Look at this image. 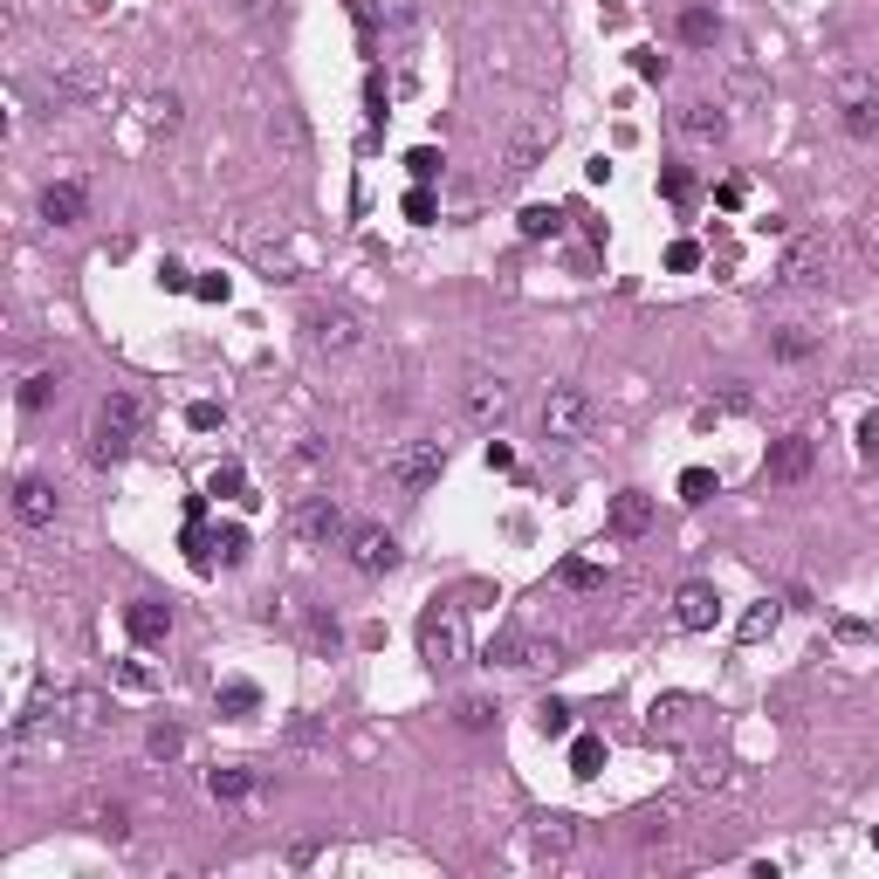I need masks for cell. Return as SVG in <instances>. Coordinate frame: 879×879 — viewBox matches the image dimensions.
Returning a JSON list of instances; mask_svg holds the SVG:
<instances>
[{"instance_id": "74e56055", "label": "cell", "mask_w": 879, "mask_h": 879, "mask_svg": "<svg viewBox=\"0 0 879 879\" xmlns=\"http://www.w3.org/2000/svg\"><path fill=\"white\" fill-rule=\"evenodd\" d=\"M681 35H687V42H715V35H721L715 8H687V14H681Z\"/></svg>"}, {"instance_id": "60d3db41", "label": "cell", "mask_w": 879, "mask_h": 879, "mask_svg": "<svg viewBox=\"0 0 879 879\" xmlns=\"http://www.w3.org/2000/svg\"><path fill=\"white\" fill-rule=\"evenodd\" d=\"M660 193H666V199H694V172H687V165H666V172H660Z\"/></svg>"}, {"instance_id": "d6a6232c", "label": "cell", "mask_w": 879, "mask_h": 879, "mask_svg": "<svg viewBox=\"0 0 879 879\" xmlns=\"http://www.w3.org/2000/svg\"><path fill=\"white\" fill-rule=\"evenodd\" d=\"M254 784H262L254 769H214V777H206V790H214V797H248Z\"/></svg>"}, {"instance_id": "7dc6e473", "label": "cell", "mask_w": 879, "mask_h": 879, "mask_svg": "<svg viewBox=\"0 0 879 879\" xmlns=\"http://www.w3.org/2000/svg\"><path fill=\"white\" fill-rule=\"evenodd\" d=\"M365 103H372V124H385V103H392V96H385V76L372 69V83H365Z\"/></svg>"}, {"instance_id": "f546056e", "label": "cell", "mask_w": 879, "mask_h": 879, "mask_svg": "<svg viewBox=\"0 0 879 879\" xmlns=\"http://www.w3.org/2000/svg\"><path fill=\"white\" fill-rule=\"evenodd\" d=\"M557 227H563L557 206H523V241H550Z\"/></svg>"}, {"instance_id": "d590c367", "label": "cell", "mask_w": 879, "mask_h": 879, "mask_svg": "<svg viewBox=\"0 0 879 879\" xmlns=\"http://www.w3.org/2000/svg\"><path fill=\"white\" fill-rule=\"evenodd\" d=\"M536 729L550 742H563V735H571V708H563V701H536Z\"/></svg>"}, {"instance_id": "484cf974", "label": "cell", "mask_w": 879, "mask_h": 879, "mask_svg": "<svg viewBox=\"0 0 879 879\" xmlns=\"http://www.w3.org/2000/svg\"><path fill=\"white\" fill-rule=\"evenodd\" d=\"M214 701H220V715L248 721L254 708H262V687H254V681H220V694H214Z\"/></svg>"}, {"instance_id": "52a82bcc", "label": "cell", "mask_w": 879, "mask_h": 879, "mask_svg": "<svg viewBox=\"0 0 879 879\" xmlns=\"http://www.w3.org/2000/svg\"><path fill=\"white\" fill-rule=\"evenodd\" d=\"M351 563H357L365 578L399 571V536H392V529H378V523H357V529H351Z\"/></svg>"}, {"instance_id": "603a6c76", "label": "cell", "mask_w": 879, "mask_h": 879, "mask_svg": "<svg viewBox=\"0 0 879 879\" xmlns=\"http://www.w3.org/2000/svg\"><path fill=\"white\" fill-rule=\"evenodd\" d=\"M179 124H186V103H179L172 90H159V96H145V132H159V138H172Z\"/></svg>"}, {"instance_id": "f1b7e54d", "label": "cell", "mask_w": 879, "mask_h": 879, "mask_svg": "<svg viewBox=\"0 0 879 879\" xmlns=\"http://www.w3.org/2000/svg\"><path fill=\"white\" fill-rule=\"evenodd\" d=\"M769 351H777V357H790V365H797V357H811V351H818V330L790 323V330H777V338H769Z\"/></svg>"}, {"instance_id": "3957f363", "label": "cell", "mask_w": 879, "mask_h": 879, "mask_svg": "<svg viewBox=\"0 0 879 879\" xmlns=\"http://www.w3.org/2000/svg\"><path fill=\"white\" fill-rule=\"evenodd\" d=\"M591 392L584 385H550V399H543V440H557V447H578L591 433Z\"/></svg>"}, {"instance_id": "7402d4cb", "label": "cell", "mask_w": 879, "mask_h": 879, "mask_svg": "<svg viewBox=\"0 0 879 879\" xmlns=\"http://www.w3.org/2000/svg\"><path fill=\"white\" fill-rule=\"evenodd\" d=\"M536 845L543 852H571L578 845V818L571 811H536Z\"/></svg>"}, {"instance_id": "44dd1931", "label": "cell", "mask_w": 879, "mask_h": 879, "mask_svg": "<svg viewBox=\"0 0 879 879\" xmlns=\"http://www.w3.org/2000/svg\"><path fill=\"white\" fill-rule=\"evenodd\" d=\"M681 132L701 138V145L729 138V103H687V111H681Z\"/></svg>"}, {"instance_id": "2e32d148", "label": "cell", "mask_w": 879, "mask_h": 879, "mask_svg": "<svg viewBox=\"0 0 879 879\" xmlns=\"http://www.w3.org/2000/svg\"><path fill=\"white\" fill-rule=\"evenodd\" d=\"M818 269H824V241H818V235H804V241H790V254H784L777 282H784V289H811V282H818Z\"/></svg>"}, {"instance_id": "c3c4849f", "label": "cell", "mask_w": 879, "mask_h": 879, "mask_svg": "<svg viewBox=\"0 0 879 879\" xmlns=\"http://www.w3.org/2000/svg\"><path fill=\"white\" fill-rule=\"evenodd\" d=\"M859 454L879 460V412H866V420H859Z\"/></svg>"}, {"instance_id": "8fae6325", "label": "cell", "mask_w": 879, "mask_h": 879, "mask_svg": "<svg viewBox=\"0 0 879 879\" xmlns=\"http://www.w3.org/2000/svg\"><path fill=\"white\" fill-rule=\"evenodd\" d=\"M14 523L21 529H48V523H56V488H48L42 475H21L14 481Z\"/></svg>"}, {"instance_id": "7bdbcfd3", "label": "cell", "mask_w": 879, "mask_h": 879, "mask_svg": "<svg viewBox=\"0 0 879 879\" xmlns=\"http://www.w3.org/2000/svg\"><path fill=\"white\" fill-rule=\"evenodd\" d=\"M193 296H199V302H227V296H235V282H227V275H199Z\"/></svg>"}, {"instance_id": "30bf717a", "label": "cell", "mask_w": 879, "mask_h": 879, "mask_svg": "<svg viewBox=\"0 0 879 879\" xmlns=\"http://www.w3.org/2000/svg\"><path fill=\"white\" fill-rule=\"evenodd\" d=\"M62 715H69V729H76V735H103V729H117L111 694H96V687H69V694H62Z\"/></svg>"}, {"instance_id": "b9f144b4", "label": "cell", "mask_w": 879, "mask_h": 879, "mask_svg": "<svg viewBox=\"0 0 879 879\" xmlns=\"http://www.w3.org/2000/svg\"><path fill=\"white\" fill-rule=\"evenodd\" d=\"M708 495H715V475L708 468H687L681 475V502H708Z\"/></svg>"}, {"instance_id": "e0dca14e", "label": "cell", "mask_w": 879, "mask_h": 879, "mask_svg": "<svg viewBox=\"0 0 879 879\" xmlns=\"http://www.w3.org/2000/svg\"><path fill=\"white\" fill-rule=\"evenodd\" d=\"M124 626H132L138 646H159L172 632V605L165 598H132V605H124Z\"/></svg>"}, {"instance_id": "d4e9b609", "label": "cell", "mask_w": 879, "mask_h": 879, "mask_svg": "<svg viewBox=\"0 0 879 879\" xmlns=\"http://www.w3.org/2000/svg\"><path fill=\"white\" fill-rule=\"evenodd\" d=\"M488 666H529V632L523 626H502L488 639Z\"/></svg>"}, {"instance_id": "83f0119b", "label": "cell", "mask_w": 879, "mask_h": 879, "mask_svg": "<svg viewBox=\"0 0 879 879\" xmlns=\"http://www.w3.org/2000/svg\"><path fill=\"white\" fill-rule=\"evenodd\" d=\"M598 769H605V742L598 735H571V777H598Z\"/></svg>"}, {"instance_id": "ab89813d", "label": "cell", "mask_w": 879, "mask_h": 879, "mask_svg": "<svg viewBox=\"0 0 879 879\" xmlns=\"http://www.w3.org/2000/svg\"><path fill=\"white\" fill-rule=\"evenodd\" d=\"M433 214H440L433 193H426V186H412V193H406V220H412V227H433Z\"/></svg>"}, {"instance_id": "f5cc1de1", "label": "cell", "mask_w": 879, "mask_h": 879, "mask_svg": "<svg viewBox=\"0 0 879 879\" xmlns=\"http://www.w3.org/2000/svg\"><path fill=\"white\" fill-rule=\"evenodd\" d=\"M159 282H165V289H193V275L179 269V262H159Z\"/></svg>"}, {"instance_id": "f907efd6", "label": "cell", "mask_w": 879, "mask_h": 879, "mask_svg": "<svg viewBox=\"0 0 879 879\" xmlns=\"http://www.w3.org/2000/svg\"><path fill=\"white\" fill-rule=\"evenodd\" d=\"M117 681H124V687H151L159 674H151V666H138V660H132V666H117Z\"/></svg>"}, {"instance_id": "6da1fadb", "label": "cell", "mask_w": 879, "mask_h": 879, "mask_svg": "<svg viewBox=\"0 0 879 879\" xmlns=\"http://www.w3.org/2000/svg\"><path fill=\"white\" fill-rule=\"evenodd\" d=\"M138 426H145V406L132 392H111L96 406V426H90V460L96 468H117V460L138 447Z\"/></svg>"}, {"instance_id": "4316f807", "label": "cell", "mask_w": 879, "mask_h": 879, "mask_svg": "<svg viewBox=\"0 0 879 879\" xmlns=\"http://www.w3.org/2000/svg\"><path fill=\"white\" fill-rule=\"evenodd\" d=\"M206 557H220L227 571H235V563H248V529H241V523H220L214 543H206Z\"/></svg>"}, {"instance_id": "ffe728a7", "label": "cell", "mask_w": 879, "mask_h": 879, "mask_svg": "<svg viewBox=\"0 0 879 879\" xmlns=\"http://www.w3.org/2000/svg\"><path fill=\"white\" fill-rule=\"evenodd\" d=\"M76 824H90V832H103V838H132V811L117 804H103V797H90V804H76Z\"/></svg>"}, {"instance_id": "816d5d0a", "label": "cell", "mask_w": 879, "mask_h": 879, "mask_svg": "<svg viewBox=\"0 0 879 879\" xmlns=\"http://www.w3.org/2000/svg\"><path fill=\"white\" fill-rule=\"evenodd\" d=\"M317 852H323L317 838H296V845H289V866H317Z\"/></svg>"}, {"instance_id": "9f6ffc18", "label": "cell", "mask_w": 879, "mask_h": 879, "mask_svg": "<svg viewBox=\"0 0 879 879\" xmlns=\"http://www.w3.org/2000/svg\"><path fill=\"white\" fill-rule=\"evenodd\" d=\"M872 372H879V357H872Z\"/></svg>"}, {"instance_id": "bcb514c9", "label": "cell", "mask_w": 879, "mask_h": 879, "mask_svg": "<svg viewBox=\"0 0 879 879\" xmlns=\"http://www.w3.org/2000/svg\"><path fill=\"white\" fill-rule=\"evenodd\" d=\"M186 420H193V433H214V426H220V420H227V412H220V406H214V399H199V406H193V412H186Z\"/></svg>"}, {"instance_id": "5b68a950", "label": "cell", "mask_w": 879, "mask_h": 879, "mask_svg": "<svg viewBox=\"0 0 879 879\" xmlns=\"http://www.w3.org/2000/svg\"><path fill=\"white\" fill-rule=\"evenodd\" d=\"M440 468H447V447H440V440H406V447L385 454V475H392V481L406 488V495L433 488V481H440Z\"/></svg>"}, {"instance_id": "4dcf8cb0", "label": "cell", "mask_w": 879, "mask_h": 879, "mask_svg": "<svg viewBox=\"0 0 879 879\" xmlns=\"http://www.w3.org/2000/svg\"><path fill=\"white\" fill-rule=\"evenodd\" d=\"M206 495H227V502H254V495H248V475H241V468H214V475H206Z\"/></svg>"}, {"instance_id": "ac0fdd59", "label": "cell", "mask_w": 879, "mask_h": 879, "mask_svg": "<svg viewBox=\"0 0 879 879\" xmlns=\"http://www.w3.org/2000/svg\"><path fill=\"white\" fill-rule=\"evenodd\" d=\"M83 214H90V193L76 186V179H56V186L42 193V220H48V227H76Z\"/></svg>"}, {"instance_id": "db71d44e", "label": "cell", "mask_w": 879, "mask_h": 879, "mask_svg": "<svg viewBox=\"0 0 879 879\" xmlns=\"http://www.w3.org/2000/svg\"><path fill=\"white\" fill-rule=\"evenodd\" d=\"M481 454H488V468H515V454H509V440H488V447H481Z\"/></svg>"}, {"instance_id": "836d02e7", "label": "cell", "mask_w": 879, "mask_h": 879, "mask_svg": "<svg viewBox=\"0 0 879 879\" xmlns=\"http://www.w3.org/2000/svg\"><path fill=\"white\" fill-rule=\"evenodd\" d=\"M454 721H460V729H488V721H495V701H481V694H460V701H454Z\"/></svg>"}, {"instance_id": "f6af8a7d", "label": "cell", "mask_w": 879, "mask_h": 879, "mask_svg": "<svg viewBox=\"0 0 879 879\" xmlns=\"http://www.w3.org/2000/svg\"><path fill=\"white\" fill-rule=\"evenodd\" d=\"M666 269H674V275L701 269V248H694V241H674V248H666Z\"/></svg>"}, {"instance_id": "6f0895ef", "label": "cell", "mask_w": 879, "mask_h": 879, "mask_svg": "<svg viewBox=\"0 0 879 879\" xmlns=\"http://www.w3.org/2000/svg\"><path fill=\"white\" fill-rule=\"evenodd\" d=\"M872 845H879V832H872Z\"/></svg>"}, {"instance_id": "681fc988", "label": "cell", "mask_w": 879, "mask_h": 879, "mask_svg": "<svg viewBox=\"0 0 879 879\" xmlns=\"http://www.w3.org/2000/svg\"><path fill=\"white\" fill-rule=\"evenodd\" d=\"M742 199H749V186H742V179H721V186H715V206H729V214H735Z\"/></svg>"}, {"instance_id": "1f68e13d", "label": "cell", "mask_w": 879, "mask_h": 879, "mask_svg": "<svg viewBox=\"0 0 879 879\" xmlns=\"http://www.w3.org/2000/svg\"><path fill=\"white\" fill-rule=\"evenodd\" d=\"M56 392H62V372H35L28 385H21V406H28V412H42Z\"/></svg>"}, {"instance_id": "f35d334b", "label": "cell", "mask_w": 879, "mask_h": 879, "mask_svg": "<svg viewBox=\"0 0 879 879\" xmlns=\"http://www.w3.org/2000/svg\"><path fill=\"white\" fill-rule=\"evenodd\" d=\"M563 584H578V591H598V584H605V571H598V563H584V557H571V563H563Z\"/></svg>"}, {"instance_id": "9a60e30c", "label": "cell", "mask_w": 879, "mask_h": 879, "mask_svg": "<svg viewBox=\"0 0 879 879\" xmlns=\"http://www.w3.org/2000/svg\"><path fill=\"white\" fill-rule=\"evenodd\" d=\"M674 618L687 632H708L715 618H721V598H715V584H681L674 591Z\"/></svg>"}, {"instance_id": "7a4b0ae2", "label": "cell", "mask_w": 879, "mask_h": 879, "mask_svg": "<svg viewBox=\"0 0 879 879\" xmlns=\"http://www.w3.org/2000/svg\"><path fill=\"white\" fill-rule=\"evenodd\" d=\"M420 660L433 674H454V666L468 660V618H460V605H426L420 612Z\"/></svg>"}, {"instance_id": "8992f818", "label": "cell", "mask_w": 879, "mask_h": 879, "mask_svg": "<svg viewBox=\"0 0 879 879\" xmlns=\"http://www.w3.org/2000/svg\"><path fill=\"white\" fill-rule=\"evenodd\" d=\"M289 529H296L302 550H330V543L344 536V509L330 502V495H302V502H296V515H289Z\"/></svg>"}, {"instance_id": "ee69618b", "label": "cell", "mask_w": 879, "mask_h": 879, "mask_svg": "<svg viewBox=\"0 0 879 879\" xmlns=\"http://www.w3.org/2000/svg\"><path fill=\"white\" fill-rule=\"evenodd\" d=\"M632 69L646 76V83H666V69H674V62H666V56H653V48H639V56H632Z\"/></svg>"}, {"instance_id": "9c48e42d", "label": "cell", "mask_w": 879, "mask_h": 879, "mask_svg": "<svg viewBox=\"0 0 879 879\" xmlns=\"http://www.w3.org/2000/svg\"><path fill=\"white\" fill-rule=\"evenodd\" d=\"M460 406H468V420L495 426L502 412L515 406V392H509V378H495V372H468V385H460Z\"/></svg>"}, {"instance_id": "5bb4252c", "label": "cell", "mask_w": 879, "mask_h": 879, "mask_svg": "<svg viewBox=\"0 0 879 879\" xmlns=\"http://www.w3.org/2000/svg\"><path fill=\"white\" fill-rule=\"evenodd\" d=\"M557 145V124L550 117H529L523 132H515V145H509V179H523V172H536V159Z\"/></svg>"}, {"instance_id": "277c9868", "label": "cell", "mask_w": 879, "mask_h": 879, "mask_svg": "<svg viewBox=\"0 0 879 879\" xmlns=\"http://www.w3.org/2000/svg\"><path fill=\"white\" fill-rule=\"evenodd\" d=\"M832 103H838V124L852 138H879V90H872V76L838 69L832 76Z\"/></svg>"}, {"instance_id": "11a10c76", "label": "cell", "mask_w": 879, "mask_h": 879, "mask_svg": "<svg viewBox=\"0 0 879 879\" xmlns=\"http://www.w3.org/2000/svg\"><path fill=\"white\" fill-rule=\"evenodd\" d=\"M317 735H323L317 721H289V742H296V749H309V742H317Z\"/></svg>"}, {"instance_id": "cb8c5ba5", "label": "cell", "mask_w": 879, "mask_h": 879, "mask_svg": "<svg viewBox=\"0 0 879 879\" xmlns=\"http://www.w3.org/2000/svg\"><path fill=\"white\" fill-rule=\"evenodd\" d=\"M777 626H784V605H777V598H763V605H749V612H742L735 639H742V646H756V639H769Z\"/></svg>"}, {"instance_id": "8d00e7d4", "label": "cell", "mask_w": 879, "mask_h": 879, "mask_svg": "<svg viewBox=\"0 0 879 879\" xmlns=\"http://www.w3.org/2000/svg\"><path fill=\"white\" fill-rule=\"evenodd\" d=\"M145 749H151V763H172V756H179V749H186V735H179V729H172V721H159V729H151V735H145Z\"/></svg>"}, {"instance_id": "e575fe53", "label": "cell", "mask_w": 879, "mask_h": 879, "mask_svg": "<svg viewBox=\"0 0 879 879\" xmlns=\"http://www.w3.org/2000/svg\"><path fill=\"white\" fill-rule=\"evenodd\" d=\"M440 165H447V159H440L433 145H420V151H406V172H412V186H433V179H440Z\"/></svg>"}, {"instance_id": "ba28073f", "label": "cell", "mask_w": 879, "mask_h": 879, "mask_svg": "<svg viewBox=\"0 0 879 879\" xmlns=\"http://www.w3.org/2000/svg\"><path fill=\"white\" fill-rule=\"evenodd\" d=\"M309 344L330 351V357H344V351L365 344V323H357L351 309H309Z\"/></svg>"}, {"instance_id": "d6986e66", "label": "cell", "mask_w": 879, "mask_h": 879, "mask_svg": "<svg viewBox=\"0 0 879 879\" xmlns=\"http://www.w3.org/2000/svg\"><path fill=\"white\" fill-rule=\"evenodd\" d=\"M646 523H653V495H639V488L612 495V515H605L612 536H646Z\"/></svg>"}, {"instance_id": "7c38bea8", "label": "cell", "mask_w": 879, "mask_h": 879, "mask_svg": "<svg viewBox=\"0 0 879 879\" xmlns=\"http://www.w3.org/2000/svg\"><path fill=\"white\" fill-rule=\"evenodd\" d=\"M811 460H818V447H811V433H784L777 447H769V481H777V488H790V481H804V475H811Z\"/></svg>"}, {"instance_id": "4fadbf2b", "label": "cell", "mask_w": 879, "mask_h": 879, "mask_svg": "<svg viewBox=\"0 0 879 879\" xmlns=\"http://www.w3.org/2000/svg\"><path fill=\"white\" fill-rule=\"evenodd\" d=\"M48 111H69V103H83V96H96L103 90V76L90 69V62H69V69H56V76H48Z\"/></svg>"}]
</instances>
